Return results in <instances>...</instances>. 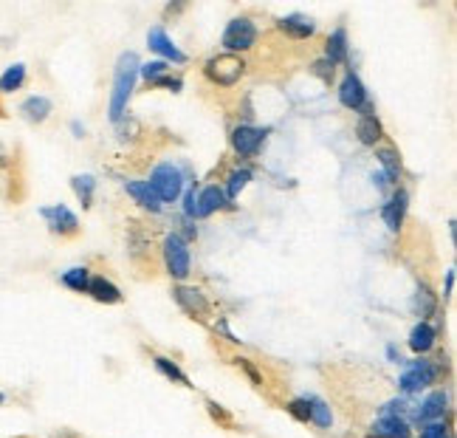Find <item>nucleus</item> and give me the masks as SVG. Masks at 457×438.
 I'll return each mask as SVG.
<instances>
[{"mask_svg":"<svg viewBox=\"0 0 457 438\" xmlns=\"http://www.w3.org/2000/svg\"><path fill=\"white\" fill-rule=\"evenodd\" d=\"M172 300L179 303V308L187 314V317L198 320V323H209V317H212V303H209L206 294L195 286H175Z\"/></svg>","mask_w":457,"mask_h":438,"instance_id":"9","label":"nucleus"},{"mask_svg":"<svg viewBox=\"0 0 457 438\" xmlns=\"http://www.w3.org/2000/svg\"><path fill=\"white\" fill-rule=\"evenodd\" d=\"M446 408H449V396L444 391H432L424 401H420L418 408V425H429V422H441L446 416Z\"/></svg>","mask_w":457,"mask_h":438,"instance_id":"16","label":"nucleus"},{"mask_svg":"<svg viewBox=\"0 0 457 438\" xmlns=\"http://www.w3.org/2000/svg\"><path fill=\"white\" fill-rule=\"evenodd\" d=\"M4 405H6V396H4V393H0V408H4Z\"/></svg>","mask_w":457,"mask_h":438,"instance_id":"41","label":"nucleus"},{"mask_svg":"<svg viewBox=\"0 0 457 438\" xmlns=\"http://www.w3.org/2000/svg\"><path fill=\"white\" fill-rule=\"evenodd\" d=\"M147 43H150V48L155 51V55H162L164 60H170V63H175V65H184V63H187V55H184V51H179V46H175V43L167 38V31H164L162 26L150 29Z\"/></svg>","mask_w":457,"mask_h":438,"instance_id":"14","label":"nucleus"},{"mask_svg":"<svg viewBox=\"0 0 457 438\" xmlns=\"http://www.w3.org/2000/svg\"><path fill=\"white\" fill-rule=\"evenodd\" d=\"M85 294H91L96 303H104V306H116V303L125 300L121 291H119V286L111 283V280L104 277V274H91V283H87Z\"/></svg>","mask_w":457,"mask_h":438,"instance_id":"18","label":"nucleus"},{"mask_svg":"<svg viewBox=\"0 0 457 438\" xmlns=\"http://www.w3.org/2000/svg\"><path fill=\"white\" fill-rule=\"evenodd\" d=\"M308 401H311V422H313V425H320V427H330L333 416H330L328 401L316 399V396H308Z\"/></svg>","mask_w":457,"mask_h":438,"instance_id":"31","label":"nucleus"},{"mask_svg":"<svg viewBox=\"0 0 457 438\" xmlns=\"http://www.w3.org/2000/svg\"><path fill=\"white\" fill-rule=\"evenodd\" d=\"M262 139H266V133H262L260 128H254V125H237V128H232L228 145H232V153L240 156V159H252V156L260 153Z\"/></svg>","mask_w":457,"mask_h":438,"instance_id":"10","label":"nucleus"},{"mask_svg":"<svg viewBox=\"0 0 457 438\" xmlns=\"http://www.w3.org/2000/svg\"><path fill=\"white\" fill-rule=\"evenodd\" d=\"M125 190H128V196H130L138 206L147 209V213H153V215L162 213V201H158V198L153 196V190H150L145 181H125Z\"/></svg>","mask_w":457,"mask_h":438,"instance_id":"22","label":"nucleus"},{"mask_svg":"<svg viewBox=\"0 0 457 438\" xmlns=\"http://www.w3.org/2000/svg\"><path fill=\"white\" fill-rule=\"evenodd\" d=\"M153 365H155V371L162 374V376H167L170 382H179V384H184V388H192L189 376L172 359H167V357H153Z\"/></svg>","mask_w":457,"mask_h":438,"instance_id":"28","label":"nucleus"},{"mask_svg":"<svg viewBox=\"0 0 457 438\" xmlns=\"http://www.w3.org/2000/svg\"><path fill=\"white\" fill-rule=\"evenodd\" d=\"M367 438H378V435H373V433H370V435H367Z\"/></svg>","mask_w":457,"mask_h":438,"instance_id":"42","label":"nucleus"},{"mask_svg":"<svg viewBox=\"0 0 457 438\" xmlns=\"http://www.w3.org/2000/svg\"><path fill=\"white\" fill-rule=\"evenodd\" d=\"M0 175H6V198L12 204H17L26 196L21 147H6L4 142H0Z\"/></svg>","mask_w":457,"mask_h":438,"instance_id":"6","label":"nucleus"},{"mask_svg":"<svg viewBox=\"0 0 457 438\" xmlns=\"http://www.w3.org/2000/svg\"><path fill=\"white\" fill-rule=\"evenodd\" d=\"M206 408H209V413H212V418H215V422H220L223 427H228V425H232V416H228L220 405H218V401H212V399H209L206 401Z\"/></svg>","mask_w":457,"mask_h":438,"instance_id":"37","label":"nucleus"},{"mask_svg":"<svg viewBox=\"0 0 457 438\" xmlns=\"http://www.w3.org/2000/svg\"><path fill=\"white\" fill-rule=\"evenodd\" d=\"M87 283H91V272H87L85 266H77V269H68L62 274V286L71 289L77 294H85L87 291Z\"/></svg>","mask_w":457,"mask_h":438,"instance_id":"29","label":"nucleus"},{"mask_svg":"<svg viewBox=\"0 0 457 438\" xmlns=\"http://www.w3.org/2000/svg\"><path fill=\"white\" fill-rule=\"evenodd\" d=\"M407 209H410V192L403 190V187H398L393 196H390V201H386L384 209H381V218L386 223V230H390V232H401L403 221H407Z\"/></svg>","mask_w":457,"mask_h":438,"instance_id":"12","label":"nucleus"},{"mask_svg":"<svg viewBox=\"0 0 457 438\" xmlns=\"http://www.w3.org/2000/svg\"><path fill=\"white\" fill-rule=\"evenodd\" d=\"M277 31L286 34L288 40L303 43V40L316 38V23L305 14H288V17H279V21H277Z\"/></svg>","mask_w":457,"mask_h":438,"instance_id":"13","label":"nucleus"},{"mask_svg":"<svg viewBox=\"0 0 457 438\" xmlns=\"http://www.w3.org/2000/svg\"><path fill=\"white\" fill-rule=\"evenodd\" d=\"M138 72H142V77H145V82L153 88L158 80H164L167 74H170V65L164 63V60H153V63H145L142 68H138Z\"/></svg>","mask_w":457,"mask_h":438,"instance_id":"32","label":"nucleus"},{"mask_svg":"<svg viewBox=\"0 0 457 438\" xmlns=\"http://www.w3.org/2000/svg\"><path fill=\"white\" fill-rule=\"evenodd\" d=\"M376 156H378V162L384 167L386 181L398 184V179H401V156H398V150L395 147H378Z\"/></svg>","mask_w":457,"mask_h":438,"instance_id":"27","label":"nucleus"},{"mask_svg":"<svg viewBox=\"0 0 457 438\" xmlns=\"http://www.w3.org/2000/svg\"><path fill=\"white\" fill-rule=\"evenodd\" d=\"M162 260L167 266V274L172 280H187L189 272H192V255H189V243L179 235L172 232L164 238L162 243Z\"/></svg>","mask_w":457,"mask_h":438,"instance_id":"5","label":"nucleus"},{"mask_svg":"<svg viewBox=\"0 0 457 438\" xmlns=\"http://www.w3.org/2000/svg\"><path fill=\"white\" fill-rule=\"evenodd\" d=\"M286 410L296 418V422H303V425L311 422V401H308V396H296V399H291L288 405H286Z\"/></svg>","mask_w":457,"mask_h":438,"instance_id":"33","label":"nucleus"},{"mask_svg":"<svg viewBox=\"0 0 457 438\" xmlns=\"http://www.w3.org/2000/svg\"><path fill=\"white\" fill-rule=\"evenodd\" d=\"M420 438H452V427L449 422H429V425H420Z\"/></svg>","mask_w":457,"mask_h":438,"instance_id":"35","label":"nucleus"},{"mask_svg":"<svg viewBox=\"0 0 457 438\" xmlns=\"http://www.w3.org/2000/svg\"><path fill=\"white\" fill-rule=\"evenodd\" d=\"M325 60L333 63V65L347 63V31L342 26L328 38V43H325Z\"/></svg>","mask_w":457,"mask_h":438,"instance_id":"24","label":"nucleus"},{"mask_svg":"<svg viewBox=\"0 0 457 438\" xmlns=\"http://www.w3.org/2000/svg\"><path fill=\"white\" fill-rule=\"evenodd\" d=\"M311 72H313L316 77H322L325 85H330V82H333V74H337V65L328 63V60H320V63H313Z\"/></svg>","mask_w":457,"mask_h":438,"instance_id":"36","label":"nucleus"},{"mask_svg":"<svg viewBox=\"0 0 457 438\" xmlns=\"http://www.w3.org/2000/svg\"><path fill=\"white\" fill-rule=\"evenodd\" d=\"M223 181H226L223 184V196H226V201H232L245 190V184L252 181V170L249 167H235V170H228V175Z\"/></svg>","mask_w":457,"mask_h":438,"instance_id":"25","label":"nucleus"},{"mask_svg":"<svg viewBox=\"0 0 457 438\" xmlns=\"http://www.w3.org/2000/svg\"><path fill=\"white\" fill-rule=\"evenodd\" d=\"M452 289H454V272H446V297L452 294Z\"/></svg>","mask_w":457,"mask_h":438,"instance_id":"39","label":"nucleus"},{"mask_svg":"<svg viewBox=\"0 0 457 438\" xmlns=\"http://www.w3.org/2000/svg\"><path fill=\"white\" fill-rule=\"evenodd\" d=\"M437 379H441V365L420 357L407 365V371H403L398 379V388L403 393H420V391H427L429 384H435Z\"/></svg>","mask_w":457,"mask_h":438,"instance_id":"7","label":"nucleus"},{"mask_svg":"<svg viewBox=\"0 0 457 438\" xmlns=\"http://www.w3.org/2000/svg\"><path fill=\"white\" fill-rule=\"evenodd\" d=\"M245 68L249 63L237 55H215L204 63V77L215 88H235L245 77Z\"/></svg>","mask_w":457,"mask_h":438,"instance_id":"3","label":"nucleus"},{"mask_svg":"<svg viewBox=\"0 0 457 438\" xmlns=\"http://www.w3.org/2000/svg\"><path fill=\"white\" fill-rule=\"evenodd\" d=\"M195 201H198V192H195V187H192L187 192V198H184V213H187V218H195Z\"/></svg>","mask_w":457,"mask_h":438,"instance_id":"38","label":"nucleus"},{"mask_svg":"<svg viewBox=\"0 0 457 438\" xmlns=\"http://www.w3.org/2000/svg\"><path fill=\"white\" fill-rule=\"evenodd\" d=\"M136 74H138V57L125 55L116 65V80H113V94H111V119L113 122H119L121 116H125V108L133 97Z\"/></svg>","mask_w":457,"mask_h":438,"instance_id":"2","label":"nucleus"},{"mask_svg":"<svg viewBox=\"0 0 457 438\" xmlns=\"http://www.w3.org/2000/svg\"><path fill=\"white\" fill-rule=\"evenodd\" d=\"M435 308H437V297L432 294V289L427 283H420L415 297H412V311L418 314V317H424V323H427V317H432Z\"/></svg>","mask_w":457,"mask_h":438,"instance_id":"26","label":"nucleus"},{"mask_svg":"<svg viewBox=\"0 0 457 438\" xmlns=\"http://www.w3.org/2000/svg\"><path fill=\"white\" fill-rule=\"evenodd\" d=\"M339 102L347 111H367L370 108V102H367V88L353 72H347L342 85H339Z\"/></svg>","mask_w":457,"mask_h":438,"instance_id":"11","label":"nucleus"},{"mask_svg":"<svg viewBox=\"0 0 457 438\" xmlns=\"http://www.w3.org/2000/svg\"><path fill=\"white\" fill-rule=\"evenodd\" d=\"M21 114L26 122H31V125H46L51 114H54V105H51L48 97H29L21 105Z\"/></svg>","mask_w":457,"mask_h":438,"instance_id":"19","label":"nucleus"},{"mask_svg":"<svg viewBox=\"0 0 457 438\" xmlns=\"http://www.w3.org/2000/svg\"><path fill=\"white\" fill-rule=\"evenodd\" d=\"M17 438H26V435H17Z\"/></svg>","mask_w":457,"mask_h":438,"instance_id":"43","label":"nucleus"},{"mask_svg":"<svg viewBox=\"0 0 457 438\" xmlns=\"http://www.w3.org/2000/svg\"><path fill=\"white\" fill-rule=\"evenodd\" d=\"M257 40H260V26L252 21L249 14H240V17H232V21H228L220 46H223V55L243 57L257 46Z\"/></svg>","mask_w":457,"mask_h":438,"instance_id":"1","label":"nucleus"},{"mask_svg":"<svg viewBox=\"0 0 457 438\" xmlns=\"http://www.w3.org/2000/svg\"><path fill=\"white\" fill-rule=\"evenodd\" d=\"M373 435H378V438H410L412 427L398 416H378L373 422Z\"/></svg>","mask_w":457,"mask_h":438,"instance_id":"20","label":"nucleus"},{"mask_svg":"<svg viewBox=\"0 0 457 438\" xmlns=\"http://www.w3.org/2000/svg\"><path fill=\"white\" fill-rule=\"evenodd\" d=\"M235 365L240 367V371H245V376H249L252 379V384H254V388H266V376H262V371H260V367L252 362V359H245V357H235Z\"/></svg>","mask_w":457,"mask_h":438,"instance_id":"34","label":"nucleus"},{"mask_svg":"<svg viewBox=\"0 0 457 438\" xmlns=\"http://www.w3.org/2000/svg\"><path fill=\"white\" fill-rule=\"evenodd\" d=\"M228 201L223 196V187L218 184H209L198 192V201H195V218H209L212 213H220V209H226Z\"/></svg>","mask_w":457,"mask_h":438,"instance_id":"15","label":"nucleus"},{"mask_svg":"<svg viewBox=\"0 0 457 438\" xmlns=\"http://www.w3.org/2000/svg\"><path fill=\"white\" fill-rule=\"evenodd\" d=\"M71 187H74V192H77V198L82 201V206H85V209L91 206V201H94V187H96L94 175H74V179H71Z\"/></svg>","mask_w":457,"mask_h":438,"instance_id":"30","label":"nucleus"},{"mask_svg":"<svg viewBox=\"0 0 457 438\" xmlns=\"http://www.w3.org/2000/svg\"><path fill=\"white\" fill-rule=\"evenodd\" d=\"M40 215L46 218L51 235H57L60 240H74L82 235V226H79V218L68 209L65 204H54V206H46L40 209Z\"/></svg>","mask_w":457,"mask_h":438,"instance_id":"8","label":"nucleus"},{"mask_svg":"<svg viewBox=\"0 0 457 438\" xmlns=\"http://www.w3.org/2000/svg\"><path fill=\"white\" fill-rule=\"evenodd\" d=\"M150 190H153V196L162 201V204H170V201H179L181 198V192H184V175L181 170L164 162V164H158L153 173H150V179L145 181Z\"/></svg>","mask_w":457,"mask_h":438,"instance_id":"4","label":"nucleus"},{"mask_svg":"<svg viewBox=\"0 0 457 438\" xmlns=\"http://www.w3.org/2000/svg\"><path fill=\"white\" fill-rule=\"evenodd\" d=\"M9 114H6V105H4V97H0V119H6Z\"/></svg>","mask_w":457,"mask_h":438,"instance_id":"40","label":"nucleus"},{"mask_svg":"<svg viewBox=\"0 0 457 438\" xmlns=\"http://www.w3.org/2000/svg\"><path fill=\"white\" fill-rule=\"evenodd\" d=\"M435 342H437V331H435V325H429V323H424L420 320L412 331H410V348L415 350V354H429V350L435 348Z\"/></svg>","mask_w":457,"mask_h":438,"instance_id":"21","label":"nucleus"},{"mask_svg":"<svg viewBox=\"0 0 457 438\" xmlns=\"http://www.w3.org/2000/svg\"><path fill=\"white\" fill-rule=\"evenodd\" d=\"M26 80H29V72H26V65H23V63L9 65L6 72L0 74V97H4V94L21 91V88L26 85Z\"/></svg>","mask_w":457,"mask_h":438,"instance_id":"23","label":"nucleus"},{"mask_svg":"<svg viewBox=\"0 0 457 438\" xmlns=\"http://www.w3.org/2000/svg\"><path fill=\"white\" fill-rule=\"evenodd\" d=\"M356 136H359V142L367 145V147H376L384 139V128H381L378 116L373 114V108H367V111L359 114V119H356Z\"/></svg>","mask_w":457,"mask_h":438,"instance_id":"17","label":"nucleus"}]
</instances>
